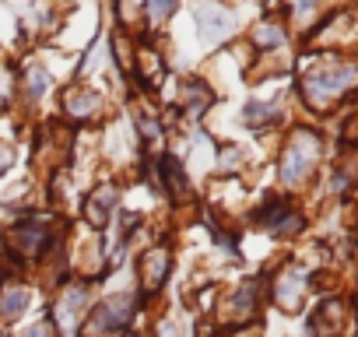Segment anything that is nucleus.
<instances>
[{
	"label": "nucleus",
	"mask_w": 358,
	"mask_h": 337,
	"mask_svg": "<svg viewBox=\"0 0 358 337\" xmlns=\"http://www.w3.org/2000/svg\"><path fill=\"white\" fill-rule=\"evenodd\" d=\"M316 57L299 78V99L306 113L330 116L358 92V60L344 53H309Z\"/></svg>",
	"instance_id": "obj_1"
},
{
	"label": "nucleus",
	"mask_w": 358,
	"mask_h": 337,
	"mask_svg": "<svg viewBox=\"0 0 358 337\" xmlns=\"http://www.w3.org/2000/svg\"><path fill=\"white\" fill-rule=\"evenodd\" d=\"M327 158V137L313 123H299L285 134L281 151H278V183L285 194H299L313 187L320 176V165Z\"/></svg>",
	"instance_id": "obj_2"
},
{
	"label": "nucleus",
	"mask_w": 358,
	"mask_h": 337,
	"mask_svg": "<svg viewBox=\"0 0 358 337\" xmlns=\"http://www.w3.org/2000/svg\"><path fill=\"white\" fill-rule=\"evenodd\" d=\"M88 313H92V281H64L57 302L50 306L46 323L53 327V334L74 337V334H81Z\"/></svg>",
	"instance_id": "obj_3"
},
{
	"label": "nucleus",
	"mask_w": 358,
	"mask_h": 337,
	"mask_svg": "<svg viewBox=\"0 0 358 337\" xmlns=\"http://www.w3.org/2000/svg\"><path fill=\"white\" fill-rule=\"evenodd\" d=\"M253 225L264 229V232H271V236H278V239H295V236L306 232L309 218H306V211H302V204H299L295 197H288V194H271V197L253 211Z\"/></svg>",
	"instance_id": "obj_4"
},
{
	"label": "nucleus",
	"mask_w": 358,
	"mask_h": 337,
	"mask_svg": "<svg viewBox=\"0 0 358 337\" xmlns=\"http://www.w3.org/2000/svg\"><path fill=\"white\" fill-rule=\"evenodd\" d=\"M134 306H137V295L130 292H120L113 299H106L102 306H95L85 320V337H120L127 334L130 320H134Z\"/></svg>",
	"instance_id": "obj_5"
},
{
	"label": "nucleus",
	"mask_w": 358,
	"mask_h": 337,
	"mask_svg": "<svg viewBox=\"0 0 358 337\" xmlns=\"http://www.w3.org/2000/svg\"><path fill=\"white\" fill-rule=\"evenodd\" d=\"M267 288H271V299L281 313H302L306 295L313 288V271L288 260V264L278 267V274H274V281H267Z\"/></svg>",
	"instance_id": "obj_6"
},
{
	"label": "nucleus",
	"mask_w": 358,
	"mask_h": 337,
	"mask_svg": "<svg viewBox=\"0 0 358 337\" xmlns=\"http://www.w3.org/2000/svg\"><path fill=\"white\" fill-rule=\"evenodd\" d=\"M264 292H267V281L264 278H246L232 288V295L225 299V320L229 323H250L260 316V306H264Z\"/></svg>",
	"instance_id": "obj_7"
},
{
	"label": "nucleus",
	"mask_w": 358,
	"mask_h": 337,
	"mask_svg": "<svg viewBox=\"0 0 358 337\" xmlns=\"http://www.w3.org/2000/svg\"><path fill=\"white\" fill-rule=\"evenodd\" d=\"M64 113H67L71 123L88 127V123H99V120L106 116V102H102V95H99L95 88L74 85V88L64 92Z\"/></svg>",
	"instance_id": "obj_8"
},
{
	"label": "nucleus",
	"mask_w": 358,
	"mask_h": 337,
	"mask_svg": "<svg viewBox=\"0 0 358 337\" xmlns=\"http://www.w3.org/2000/svg\"><path fill=\"white\" fill-rule=\"evenodd\" d=\"M116 204H120V187H116V183H99V187L85 197V204H81L85 225H92L95 232H102V229L113 222Z\"/></svg>",
	"instance_id": "obj_9"
},
{
	"label": "nucleus",
	"mask_w": 358,
	"mask_h": 337,
	"mask_svg": "<svg viewBox=\"0 0 358 337\" xmlns=\"http://www.w3.org/2000/svg\"><path fill=\"white\" fill-rule=\"evenodd\" d=\"M169 267H172V253H169L165 246H151V250H144V253L137 257V278H141L137 288H141L144 299L155 295V292L165 285Z\"/></svg>",
	"instance_id": "obj_10"
},
{
	"label": "nucleus",
	"mask_w": 358,
	"mask_h": 337,
	"mask_svg": "<svg viewBox=\"0 0 358 337\" xmlns=\"http://www.w3.org/2000/svg\"><path fill=\"white\" fill-rule=\"evenodd\" d=\"M194 18L201 25V39L211 43V46L232 39V32H236V15L229 8H222V4H197Z\"/></svg>",
	"instance_id": "obj_11"
},
{
	"label": "nucleus",
	"mask_w": 358,
	"mask_h": 337,
	"mask_svg": "<svg viewBox=\"0 0 358 337\" xmlns=\"http://www.w3.org/2000/svg\"><path fill=\"white\" fill-rule=\"evenodd\" d=\"M215 88L201 78H190L179 85V99H176V113H183L187 120H201L211 106H215Z\"/></svg>",
	"instance_id": "obj_12"
},
{
	"label": "nucleus",
	"mask_w": 358,
	"mask_h": 337,
	"mask_svg": "<svg viewBox=\"0 0 358 337\" xmlns=\"http://www.w3.org/2000/svg\"><path fill=\"white\" fill-rule=\"evenodd\" d=\"M285 43H288V22L278 18V15H267L264 22H257V25L250 29V46H253V53H260V57L278 53Z\"/></svg>",
	"instance_id": "obj_13"
},
{
	"label": "nucleus",
	"mask_w": 358,
	"mask_h": 337,
	"mask_svg": "<svg viewBox=\"0 0 358 337\" xmlns=\"http://www.w3.org/2000/svg\"><path fill=\"white\" fill-rule=\"evenodd\" d=\"M344 316H348V309L341 299H323L309 313V337H341Z\"/></svg>",
	"instance_id": "obj_14"
},
{
	"label": "nucleus",
	"mask_w": 358,
	"mask_h": 337,
	"mask_svg": "<svg viewBox=\"0 0 358 337\" xmlns=\"http://www.w3.org/2000/svg\"><path fill=\"white\" fill-rule=\"evenodd\" d=\"M285 120V106L281 99H250L243 106V123L250 130H271Z\"/></svg>",
	"instance_id": "obj_15"
},
{
	"label": "nucleus",
	"mask_w": 358,
	"mask_h": 337,
	"mask_svg": "<svg viewBox=\"0 0 358 337\" xmlns=\"http://www.w3.org/2000/svg\"><path fill=\"white\" fill-rule=\"evenodd\" d=\"M29 285H15V281H4L0 285V323H11L18 320L25 309H29Z\"/></svg>",
	"instance_id": "obj_16"
},
{
	"label": "nucleus",
	"mask_w": 358,
	"mask_h": 337,
	"mask_svg": "<svg viewBox=\"0 0 358 337\" xmlns=\"http://www.w3.org/2000/svg\"><path fill=\"white\" fill-rule=\"evenodd\" d=\"M327 11H330V0H285V15H288V22L306 25L302 32H309Z\"/></svg>",
	"instance_id": "obj_17"
},
{
	"label": "nucleus",
	"mask_w": 358,
	"mask_h": 337,
	"mask_svg": "<svg viewBox=\"0 0 358 337\" xmlns=\"http://www.w3.org/2000/svg\"><path fill=\"white\" fill-rule=\"evenodd\" d=\"M50 85H53V78H50L46 67H29L25 78H22V95H25V102H39V99L50 92Z\"/></svg>",
	"instance_id": "obj_18"
},
{
	"label": "nucleus",
	"mask_w": 358,
	"mask_h": 337,
	"mask_svg": "<svg viewBox=\"0 0 358 337\" xmlns=\"http://www.w3.org/2000/svg\"><path fill=\"white\" fill-rule=\"evenodd\" d=\"M215 165H218L222 176H236V173H243V165H246V151L239 144H222Z\"/></svg>",
	"instance_id": "obj_19"
},
{
	"label": "nucleus",
	"mask_w": 358,
	"mask_h": 337,
	"mask_svg": "<svg viewBox=\"0 0 358 337\" xmlns=\"http://www.w3.org/2000/svg\"><path fill=\"white\" fill-rule=\"evenodd\" d=\"M179 8V0H144V18L148 25H165Z\"/></svg>",
	"instance_id": "obj_20"
},
{
	"label": "nucleus",
	"mask_w": 358,
	"mask_h": 337,
	"mask_svg": "<svg viewBox=\"0 0 358 337\" xmlns=\"http://www.w3.org/2000/svg\"><path fill=\"white\" fill-rule=\"evenodd\" d=\"M11 165H15V148L0 141V176H4V173H8Z\"/></svg>",
	"instance_id": "obj_21"
},
{
	"label": "nucleus",
	"mask_w": 358,
	"mask_h": 337,
	"mask_svg": "<svg viewBox=\"0 0 358 337\" xmlns=\"http://www.w3.org/2000/svg\"><path fill=\"white\" fill-rule=\"evenodd\" d=\"M18 337H57V334H53V327H50V323L43 320V323L29 327V330H25V334H18Z\"/></svg>",
	"instance_id": "obj_22"
}]
</instances>
